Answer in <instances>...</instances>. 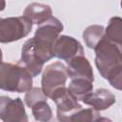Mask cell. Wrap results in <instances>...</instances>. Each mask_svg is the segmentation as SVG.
I'll return each mask as SVG.
<instances>
[{"mask_svg": "<svg viewBox=\"0 0 122 122\" xmlns=\"http://www.w3.org/2000/svg\"><path fill=\"white\" fill-rule=\"evenodd\" d=\"M93 50L95 51V66L100 75L108 80L112 87L120 91L122 87L121 46L103 37Z\"/></svg>", "mask_w": 122, "mask_h": 122, "instance_id": "obj_1", "label": "cell"}, {"mask_svg": "<svg viewBox=\"0 0 122 122\" xmlns=\"http://www.w3.org/2000/svg\"><path fill=\"white\" fill-rule=\"evenodd\" d=\"M63 29L62 22L53 16L38 25L34 36L31 39L35 52L44 64L54 57L53 45Z\"/></svg>", "mask_w": 122, "mask_h": 122, "instance_id": "obj_2", "label": "cell"}, {"mask_svg": "<svg viewBox=\"0 0 122 122\" xmlns=\"http://www.w3.org/2000/svg\"><path fill=\"white\" fill-rule=\"evenodd\" d=\"M23 15L32 24L40 25L52 16V10L49 5L34 2L29 4L25 8Z\"/></svg>", "mask_w": 122, "mask_h": 122, "instance_id": "obj_12", "label": "cell"}, {"mask_svg": "<svg viewBox=\"0 0 122 122\" xmlns=\"http://www.w3.org/2000/svg\"><path fill=\"white\" fill-rule=\"evenodd\" d=\"M47 95L44 93V92L42 91L41 88L35 87V88H31L30 90H29L28 92H26L25 97H24V101L25 104L30 109L35 103H37L40 100H47Z\"/></svg>", "mask_w": 122, "mask_h": 122, "instance_id": "obj_18", "label": "cell"}, {"mask_svg": "<svg viewBox=\"0 0 122 122\" xmlns=\"http://www.w3.org/2000/svg\"><path fill=\"white\" fill-rule=\"evenodd\" d=\"M32 23L24 15L0 18V43L18 41L31 31Z\"/></svg>", "mask_w": 122, "mask_h": 122, "instance_id": "obj_4", "label": "cell"}, {"mask_svg": "<svg viewBox=\"0 0 122 122\" xmlns=\"http://www.w3.org/2000/svg\"><path fill=\"white\" fill-rule=\"evenodd\" d=\"M32 88V75L18 62L0 63V90L26 92Z\"/></svg>", "mask_w": 122, "mask_h": 122, "instance_id": "obj_3", "label": "cell"}, {"mask_svg": "<svg viewBox=\"0 0 122 122\" xmlns=\"http://www.w3.org/2000/svg\"><path fill=\"white\" fill-rule=\"evenodd\" d=\"M105 34V28L101 25H92L85 29L83 32V39L89 49H94L95 46L103 39Z\"/></svg>", "mask_w": 122, "mask_h": 122, "instance_id": "obj_15", "label": "cell"}, {"mask_svg": "<svg viewBox=\"0 0 122 122\" xmlns=\"http://www.w3.org/2000/svg\"><path fill=\"white\" fill-rule=\"evenodd\" d=\"M31 112L36 121L48 122L52 119V112L47 100H40L31 108Z\"/></svg>", "mask_w": 122, "mask_h": 122, "instance_id": "obj_16", "label": "cell"}, {"mask_svg": "<svg viewBox=\"0 0 122 122\" xmlns=\"http://www.w3.org/2000/svg\"><path fill=\"white\" fill-rule=\"evenodd\" d=\"M67 72L71 79L73 78H88L94 80L93 71L90 61L85 57V54L74 56L73 58L66 61Z\"/></svg>", "mask_w": 122, "mask_h": 122, "instance_id": "obj_10", "label": "cell"}, {"mask_svg": "<svg viewBox=\"0 0 122 122\" xmlns=\"http://www.w3.org/2000/svg\"><path fill=\"white\" fill-rule=\"evenodd\" d=\"M104 38L121 46L122 44V19L118 16L112 17L105 29Z\"/></svg>", "mask_w": 122, "mask_h": 122, "instance_id": "obj_14", "label": "cell"}, {"mask_svg": "<svg viewBox=\"0 0 122 122\" xmlns=\"http://www.w3.org/2000/svg\"><path fill=\"white\" fill-rule=\"evenodd\" d=\"M49 98L55 103L56 116L58 121L61 122H68L70 116L82 108L81 104L66 86L54 91Z\"/></svg>", "mask_w": 122, "mask_h": 122, "instance_id": "obj_6", "label": "cell"}, {"mask_svg": "<svg viewBox=\"0 0 122 122\" xmlns=\"http://www.w3.org/2000/svg\"><path fill=\"white\" fill-rule=\"evenodd\" d=\"M18 63L23 67H25L30 72L32 77L37 76L38 74L41 73L44 63L37 56L31 38L28 39L24 43L21 50V57Z\"/></svg>", "mask_w": 122, "mask_h": 122, "instance_id": "obj_9", "label": "cell"}, {"mask_svg": "<svg viewBox=\"0 0 122 122\" xmlns=\"http://www.w3.org/2000/svg\"><path fill=\"white\" fill-rule=\"evenodd\" d=\"M82 102L100 112L112 106L116 102V97L111 91L101 88L94 92L92 91L87 97L83 99Z\"/></svg>", "mask_w": 122, "mask_h": 122, "instance_id": "obj_11", "label": "cell"}, {"mask_svg": "<svg viewBox=\"0 0 122 122\" xmlns=\"http://www.w3.org/2000/svg\"><path fill=\"white\" fill-rule=\"evenodd\" d=\"M3 62V53H2V51L0 49V63Z\"/></svg>", "mask_w": 122, "mask_h": 122, "instance_id": "obj_20", "label": "cell"}, {"mask_svg": "<svg viewBox=\"0 0 122 122\" xmlns=\"http://www.w3.org/2000/svg\"><path fill=\"white\" fill-rule=\"evenodd\" d=\"M6 8V0H0V11L4 10Z\"/></svg>", "mask_w": 122, "mask_h": 122, "instance_id": "obj_19", "label": "cell"}, {"mask_svg": "<svg viewBox=\"0 0 122 122\" xmlns=\"http://www.w3.org/2000/svg\"><path fill=\"white\" fill-rule=\"evenodd\" d=\"M0 119L6 122H27L29 120L21 98L11 99L10 96H0Z\"/></svg>", "mask_w": 122, "mask_h": 122, "instance_id": "obj_7", "label": "cell"}, {"mask_svg": "<svg viewBox=\"0 0 122 122\" xmlns=\"http://www.w3.org/2000/svg\"><path fill=\"white\" fill-rule=\"evenodd\" d=\"M84 54L82 44L69 35H59L53 45V55L59 59L68 61L74 56Z\"/></svg>", "mask_w": 122, "mask_h": 122, "instance_id": "obj_8", "label": "cell"}, {"mask_svg": "<svg viewBox=\"0 0 122 122\" xmlns=\"http://www.w3.org/2000/svg\"><path fill=\"white\" fill-rule=\"evenodd\" d=\"M92 80L88 78H73L71 79L68 89L78 101H83V99L92 92Z\"/></svg>", "mask_w": 122, "mask_h": 122, "instance_id": "obj_13", "label": "cell"}, {"mask_svg": "<svg viewBox=\"0 0 122 122\" xmlns=\"http://www.w3.org/2000/svg\"><path fill=\"white\" fill-rule=\"evenodd\" d=\"M100 112L93 108H87V109H79L74 113H72L69 121H98L100 119Z\"/></svg>", "mask_w": 122, "mask_h": 122, "instance_id": "obj_17", "label": "cell"}, {"mask_svg": "<svg viewBox=\"0 0 122 122\" xmlns=\"http://www.w3.org/2000/svg\"><path fill=\"white\" fill-rule=\"evenodd\" d=\"M68 77L66 65L58 61L53 62L48 65L42 73L41 89L47 97H50L54 91L66 86Z\"/></svg>", "mask_w": 122, "mask_h": 122, "instance_id": "obj_5", "label": "cell"}]
</instances>
